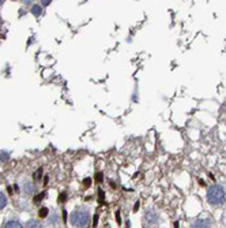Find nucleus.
I'll return each mask as SVG.
<instances>
[{
	"label": "nucleus",
	"instance_id": "nucleus-4",
	"mask_svg": "<svg viewBox=\"0 0 226 228\" xmlns=\"http://www.w3.org/2000/svg\"><path fill=\"white\" fill-rule=\"evenodd\" d=\"M151 215H153V212L150 210V212H147L146 217H144V220H146L147 224H154V223L158 220V216H157V215H155V216H151Z\"/></svg>",
	"mask_w": 226,
	"mask_h": 228
},
{
	"label": "nucleus",
	"instance_id": "nucleus-14",
	"mask_svg": "<svg viewBox=\"0 0 226 228\" xmlns=\"http://www.w3.org/2000/svg\"><path fill=\"white\" fill-rule=\"evenodd\" d=\"M90 182H91L90 179H85V186H86V187H87V186L90 185Z\"/></svg>",
	"mask_w": 226,
	"mask_h": 228
},
{
	"label": "nucleus",
	"instance_id": "nucleus-16",
	"mask_svg": "<svg viewBox=\"0 0 226 228\" xmlns=\"http://www.w3.org/2000/svg\"><path fill=\"white\" fill-rule=\"evenodd\" d=\"M60 199H61V201H64V199H66V194H61V197H60Z\"/></svg>",
	"mask_w": 226,
	"mask_h": 228
},
{
	"label": "nucleus",
	"instance_id": "nucleus-11",
	"mask_svg": "<svg viewBox=\"0 0 226 228\" xmlns=\"http://www.w3.org/2000/svg\"><path fill=\"white\" fill-rule=\"evenodd\" d=\"M44 197H45V194H44V193H41V194H40L38 197L34 198V202H36V203H40V202H41V199H42Z\"/></svg>",
	"mask_w": 226,
	"mask_h": 228
},
{
	"label": "nucleus",
	"instance_id": "nucleus-7",
	"mask_svg": "<svg viewBox=\"0 0 226 228\" xmlns=\"http://www.w3.org/2000/svg\"><path fill=\"white\" fill-rule=\"evenodd\" d=\"M41 13H42V8H41L40 6H37V4H36V6L31 7V14H33L34 17H40Z\"/></svg>",
	"mask_w": 226,
	"mask_h": 228
},
{
	"label": "nucleus",
	"instance_id": "nucleus-10",
	"mask_svg": "<svg viewBox=\"0 0 226 228\" xmlns=\"http://www.w3.org/2000/svg\"><path fill=\"white\" fill-rule=\"evenodd\" d=\"M26 227H41V224L34 221V220H30V221L26 223Z\"/></svg>",
	"mask_w": 226,
	"mask_h": 228
},
{
	"label": "nucleus",
	"instance_id": "nucleus-15",
	"mask_svg": "<svg viewBox=\"0 0 226 228\" xmlns=\"http://www.w3.org/2000/svg\"><path fill=\"white\" fill-rule=\"evenodd\" d=\"M40 176H41V169H40V171L36 173V178H40Z\"/></svg>",
	"mask_w": 226,
	"mask_h": 228
},
{
	"label": "nucleus",
	"instance_id": "nucleus-8",
	"mask_svg": "<svg viewBox=\"0 0 226 228\" xmlns=\"http://www.w3.org/2000/svg\"><path fill=\"white\" fill-rule=\"evenodd\" d=\"M7 205V197L4 195V193L0 191V209H3Z\"/></svg>",
	"mask_w": 226,
	"mask_h": 228
},
{
	"label": "nucleus",
	"instance_id": "nucleus-17",
	"mask_svg": "<svg viewBox=\"0 0 226 228\" xmlns=\"http://www.w3.org/2000/svg\"><path fill=\"white\" fill-rule=\"evenodd\" d=\"M0 3H3V0H0Z\"/></svg>",
	"mask_w": 226,
	"mask_h": 228
},
{
	"label": "nucleus",
	"instance_id": "nucleus-3",
	"mask_svg": "<svg viewBox=\"0 0 226 228\" xmlns=\"http://www.w3.org/2000/svg\"><path fill=\"white\" fill-rule=\"evenodd\" d=\"M211 224H213V221L211 220H196L195 223H194V225L192 227H211Z\"/></svg>",
	"mask_w": 226,
	"mask_h": 228
},
{
	"label": "nucleus",
	"instance_id": "nucleus-9",
	"mask_svg": "<svg viewBox=\"0 0 226 228\" xmlns=\"http://www.w3.org/2000/svg\"><path fill=\"white\" fill-rule=\"evenodd\" d=\"M38 215H40V217H46V216L49 215V210L46 209V208H41L40 212H38Z\"/></svg>",
	"mask_w": 226,
	"mask_h": 228
},
{
	"label": "nucleus",
	"instance_id": "nucleus-1",
	"mask_svg": "<svg viewBox=\"0 0 226 228\" xmlns=\"http://www.w3.org/2000/svg\"><path fill=\"white\" fill-rule=\"evenodd\" d=\"M225 197H226V193L222 186H218V185L213 186L207 191V201L211 205H221L225 201Z\"/></svg>",
	"mask_w": 226,
	"mask_h": 228
},
{
	"label": "nucleus",
	"instance_id": "nucleus-13",
	"mask_svg": "<svg viewBox=\"0 0 226 228\" xmlns=\"http://www.w3.org/2000/svg\"><path fill=\"white\" fill-rule=\"evenodd\" d=\"M50 1H52V0H41V3H42L44 6H48V4L50 3Z\"/></svg>",
	"mask_w": 226,
	"mask_h": 228
},
{
	"label": "nucleus",
	"instance_id": "nucleus-2",
	"mask_svg": "<svg viewBox=\"0 0 226 228\" xmlns=\"http://www.w3.org/2000/svg\"><path fill=\"white\" fill-rule=\"evenodd\" d=\"M70 220L74 227H86L90 220V213L87 209H78L71 215Z\"/></svg>",
	"mask_w": 226,
	"mask_h": 228
},
{
	"label": "nucleus",
	"instance_id": "nucleus-12",
	"mask_svg": "<svg viewBox=\"0 0 226 228\" xmlns=\"http://www.w3.org/2000/svg\"><path fill=\"white\" fill-rule=\"evenodd\" d=\"M102 179H104V176H102V173H95V180H97L98 183H99V182H102Z\"/></svg>",
	"mask_w": 226,
	"mask_h": 228
},
{
	"label": "nucleus",
	"instance_id": "nucleus-5",
	"mask_svg": "<svg viewBox=\"0 0 226 228\" xmlns=\"http://www.w3.org/2000/svg\"><path fill=\"white\" fill-rule=\"evenodd\" d=\"M4 227H7V228H12V227L21 228L22 227V224H21L19 221H15V220H10V221H7L6 224H4Z\"/></svg>",
	"mask_w": 226,
	"mask_h": 228
},
{
	"label": "nucleus",
	"instance_id": "nucleus-6",
	"mask_svg": "<svg viewBox=\"0 0 226 228\" xmlns=\"http://www.w3.org/2000/svg\"><path fill=\"white\" fill-rule=\"evenodd\" d=\"M23 191H25V194H33V185H31L30 182H25Z\"/></svg>",
	"mask_w": 226,
	"mask_h": 228
},
{
	"label": "nucleus",
	"instance_id": "nucleus-18",
	"mask_svg": "<svg viewBox=\"0 0 226 228\" xmlns=\"http://www.w3.org/2000/svg\"><path fill=\"white\" fill-rule=\"evenodd\" d=\"M0 23H1V18H0Z\"/></svg>",
	"mask_w": 226,
	"mask_h": 228
}]
</instances>
